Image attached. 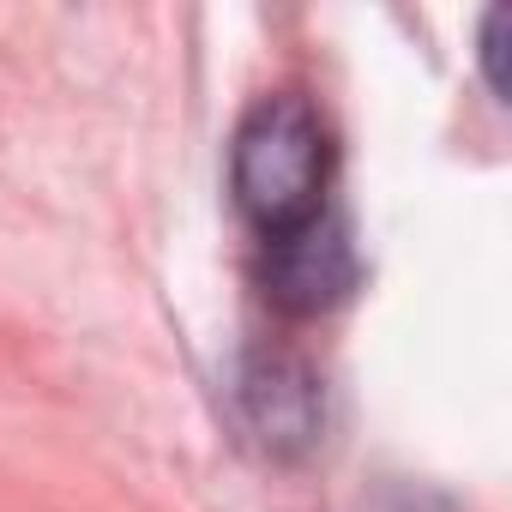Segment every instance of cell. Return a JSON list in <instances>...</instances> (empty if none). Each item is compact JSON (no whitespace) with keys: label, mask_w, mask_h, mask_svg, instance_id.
I'll list each match as a JSON object with an SVG mask.
<instances>
[{"label":"cell","mask_w":512,"mask_h":512,"mask_svg":"<svg viewBox=\"0 0 512 512\" xmlns=\"http://www.w3.org/2000/svg\"><path fill=\"white\" fill-rule=\"evenodd\" d=\"M235 205L266 241L326 217V181H332V145L302 97H266L235 133L229 157Z\"/></svg>","instance_id":"1"},{"label":"cell","mask_w":512,"mask_h":512,"mask_svg":"<svg viewBox=\"0 0 512 512\" xmlns=\"http://www.w3.org/2000/svg\"><path fill=\"white\" fill-rule=\"evenodd\" d=\"M266 284H272V302L290 314L332 308L356 284V260H350L344 229L332 217H314V223L266 241Z\"/></svg>","instance_id":"2"},{"label":"cell","mask_w":512,"mask_h":512,"mask_svg":"<svg viewBox=\"0 0 512 512\" xmlns=\"http://www.w3.org/2000/svg\"><path fill=\"white\" fill-rule=\"evenodd\" d=\"M247 404H253V422H260V434L266 440H278V446H296V440H308L314 434V380L296 368V362H260L247 374Z\"/></svg>","instance_id":"3"}]
</instances>
